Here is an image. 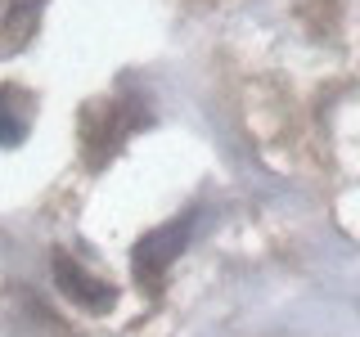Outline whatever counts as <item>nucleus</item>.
<instances>
[{"label":"nucleus","mask_w":360,"mask_h":337,"mask_svg":"<svg viewBox=\"0 0 360 337\" xmlns=\"http://www.w3.org/2000/svg\"><path fill=\"white\" fill-rule=\"evenodd\" d=\"M185 243H189V220H172L162 230L144 234L135 243V275H140V284H158V275L176 261Z\"/></svg>","instance_id":"f257e3e1"},{"label":"nucleus","mask_w":360,"mask_h":337,"mask_svg":"<svg viewBox=\"0 0 360 337\" xmlns=\"http://www.w3.org/2000/svg\"><path fill=\"white\" fill-rule=\"evenodd\" d=\"M0 140H5V144H18L22 140V121L5 108V90H0Z\"/></svg>","instance_id":"7ed1b4c3"},{"label":"nucleus","mask_w":360,"mask_h":337,"mask_svg":"<svg viewBox=\"0 0 360 337\" xmlns=\"http://www.w3.org/2000/svg\"><path fill=\"white\" fill-rule=\"evenodd\" d=\"M54 279H59V288L68 292V297H72V301H82V306H90V310H108V306H112V297H117V292H112L108 284L90 279L86 270L77 265V261H68L63 252L54 256Z\"/></svg>","instance_id":"f03ea898"}]
</instances>
